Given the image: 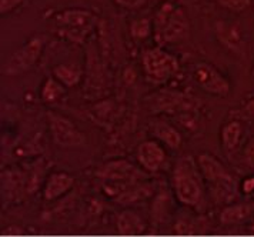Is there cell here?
Listing matches in <instances>:
<instances>
[{
	"instance_id": "cell-13",
	"label": "cell",
	"mask_w": 254,
	"mask_h": 237,
	"mask_svg": "<svg viewBox=\"0 0 254 237\" xmlns=\"http://www.w3.org/2000/svg\"><path fill=\"white\" fill-rule=\"evenodd\" d=\"M151 132L157 139H160L164 145H167L172 149H179L182 146V135L174 129L173 126H170L166 122H156L151 124Z\"/></svg>"
},
{
	"instance_id": "cell-18",
	"label": "cell",
	"mask_w": 254,
	"mask_h": 237,
	"mask_svg": "<svg viewBox=\"0 0 254 237\" xmlns=\"http://www.w3.org/2000/svg\"><path fill=\"white\" fill-rule=\"evenodd\" d=\"M62 93H63V89L59 86L58 81L49 78L45 83V86H43V89H42V99L47 103L56 102L62 96Z\"/></svg>"
},
{
	"instance_id": "cell-24",
	"label": "cell",
	"mask_w": 254,
	"mask_h": 237,
	"mask_svg": "<svg viewBox=\"0 0 254 237\" xmlns=\"http://www.w3.org/2000/svg\"><path fill=\"white\" fill-rule=\"evenodd\" d=\"M242 190L244 194H250L254 192V177H247L242 183Z\"/></svg>"
},
{
	"instance_id": "cell-19",
	"label": "cell",
	"mask_w": 254,
	"mask_h": 237,
	"mask_svg": "<svg viewBox=\"0 0 254 237\" xmlns=\"http://www.w3.org/2000/svg\"><path fill=\"white\" fill-rule=\"evenodd\" d=\"M151 30V24L149 19H139V20H134L131 23V27H130V32L131 36L136 37V39H146L149 37Z\"/></svg>"
},
{
	"instance_id": "cell-17",
	"label": "cell",
	"mask_w": 254,
	"mask_h": 237,
	"mask_svg": "<svg viewBox=\"0 0 254 237\" xmlns=\"http://www.w3.org/2000/svg\"><path fill=\"white\" fill-rule=\"evenodd\" d=\"M243 127L240 122L237 120H231L226 124L221 130V142H223V147L227 150H234L237 145L240 143L242 139Z\"/></svg>"
},
{
	"instance_id": "cell-2",
	"label": "cell",
	"mask_w": 254,
	"mask_h": 237,
	"mask_svg": "<svg viewBox=\"0 0 254 237\" xmlns=\"http://www.w3.org/2000/svg\"><path fill=\"white\" fill-rule=\"evenodd\" d=\"M173 186L177 199L186 206H197L201 200L203 189L196 166L190 158L177 161L173 173Z\"/></svg>"
},
{
	"instance_id": "cell-5",
	"label": "cell",
	"mask_w": 254,
	"mask_h": 237,
	"mask_svg": "<svg viewBox=\"0 0 254 237\" xmlns=\"http://www.w3.org/2000/svg\"><path fill=\"white\" fill-rule=\"evenodd\" d=\"M193 80L200 89L210 94L226 97L230 93V83L219 70L207 63H198L193 70Z\"/></svg>"
},
{
	"instance_id": "cell-7",
	"label": "cell",
	"mask_w": 254,
	"mask_h": 237,
	"mask_svg": "<svg viewBox=\"0 0 254 237\" xmlns=\"http://www.w3.org/2000/svg\"><path fill=\"white\" fill-rule=\"evenodd\" d=\"M49 124H50L53 140L59 146L76 147L84 143L83 133L77 130V127L69 119L59 114H49Z\"/></svg>"
},
{
	"instance_id": "cell-6",
	"label": "cell",
	"mask_w": 254,
	"mask_h": 237,
	"mask_svg": "<svg viewBox=\"0 0 254 237\" xmlns=\"http://www.w3.org/2000/svg\"><path fill=\"white\" fill-rule=\"evenodd\" d=\"M59 20L66 27V33L74 40H83L94 24L96 16L86 9H67L59 14Z\"/></svg>"
},
{
	"instance_id": "cell-11",
	"label": "cell",
	"mask_w": 254,
	"mask_h": 237,
	"mask_svg": "<svg viewBox=\"0 0 254 237\" xmlns=\"http://www.w3.org/2000/svg\"><path fill=\"white\" fill-rule=\"evenodd\" d=\"M74 179L70 176L69 173L64 171H59V173H53L46 181L45 186V199L46 200H55L59 199L62 194L69 192L73 187Z\"/></svg>"
},
{
	"instance_id": "cell-23",
	"label": "cell",
	"mask_w": 254,
	"mask_h": 237,
	"mask_svg": "<svg viewBox=\"0 0 254 237\" xmlns=\"http://www.w3.org/2000/svg\"><path fill=\"white\" fill-rule=\"evenodd\" d=\"M147 0H115V3L125 9H139Z\"/></svg>"
},
{
	"instance_id": "cell-1",
	"label": "cell",
	"mask_w": 254,
	"mask_h": 237,
	"mask_svg": "<svg viewBox=\"0 0 254 237\" xmlns=\"http://www.w3.org/2000/svg\"><path fill=\"white\" fill-rule=\"evenodd\" d=\"M190 32V24L182 6L166 1L154 16V37L160 46L174 43L186 39Z\"/></svg>"
},
{
	"instance_id": "cell-9",
	"label": "cell",
	"mask_w": 254,
	"mask_h": 237,
	"mask_svg": "<svg viewBox=\"0 0 254 237\" xmlns=\"http://www.w3.org/2000/svg\"><path fill=\"white\" fill-rule=\"evenodd\" d=\"M137 158L144 169L149 171H157L166 160V153L160 145H157L153 140H149L139 146Z\"/></svg>"
},
{
	"instance_id": "cell-25",
	"label": "cell",
	"mask_w": 254,
	"mask_h": 237,
	"mask_svg": "<svg viewBox=\"0 0 254 237\" xmlns=\"http://www.w3.org/2000/svg\"><path fill=\"white\" fill-rule=\"evenodd\" d=\"M246 113H249L250 116H254V99H252L250 102L246 104Z\"/></svg>"
},
{
	"instance_id": "cell-12",
	"label": "cell",
	"mask_w": 254,
	"mask_h": 237,
	"mask_svg": "<svg viewBox=\"0 0 254 237\" xmlns=\"http://www.w3.org/2000/svg\"><path fill=\"white\" fill-rule=\"evenodd\" d=\"M137 173L131 164H128L126 160H117V161H110L104 164L102 169L99 170V177L112 181H123L128 180Z\"/></svg>"
},
{
	"instance_id": "cell-22",
	"label": "cell",
	"mask_w": 254,
	"mask_h": 237,
	"mask_svg": "<svg viewBox=\"0 0 254 237\" xmlns=\"http://www.w3.org/2000/svg\"><path fill=\"white\" fill-rule=\"evenodd\" d=\"M243 160L246 163V166L249 167H254V137L246 145L244 152H243Z\"/></svg>"
},
{
	"instance_id": "cell-4",
	"label": "cell",
	"mask_w": 254,
	"mask_h": 237,
	"mask_svg": "<svg viewBox=\"0 0 254 237\" xmlns=\"http://www.w3.org/2000/svg\"><path fill=\"white\" fill-rule=\"evenodd\" d=\"M45 40L40 36H35L26 45H23L17 52H14L7 63L3 66V75L6 76H17L27 72L35 66L37 59L42 55Z\"/></svg>"
},
{
	"instance_id": "cell-3",
	"label": "cell",
	"mask_w": 254,
	"mask_h": 237,
	"mask_svg": "<svg viewBox=\"0 0 254 237\" xmlns=\"http://www.w3.org/2000/svg\"><path fill=\"white\" fill-rule=\"evenodd\" d=\"M143 69L150 80L164 81L179 72V62L162 47H154L143 55Z\"/></svg>"
},
{
	"instance_id": "cell-20",
	"label": "cell",
	"mask_w": 254,
	"mask_h": 237,
	"mask_svg": "<svg viewBox=\"0 0 254 237\" xmlns=\"http://www.w3.org/2000/svg\"><path fill=\"white\" fill-rule=\"evenodd\" d=\"M217 3L233 13H242L252 6V0H217Z\"/></svg>"
},
{
	"instance_id": "cell-15",
	"label": "cell",
	"mask_w": 254,
	"mask_h": 237,
	"mask_svg": "<svg viewBox=\"0 0 254 237\" xmlns=\"http://www.w3.org/2000/svg\"><path fill=\"white\" fill-rule=\"evenodd\" d=\"M117 229L122 235H139L143 233L144 225L137 213L126 210L120 213L117 219Z\"/></svg>"
},
{
	"instance_id": "cell-21",
	"label": "cell",
	"mask_w": 254,
	"mask_h": 237,
	"mask_svg": "<svg viewBox=\"0 0 254 237\" xmlns=\"http://www.w3.org/2000/svg\"><path fill=\"white\" fill-rule=\"evenodd\" d=\"M23 3L24 0H0V13L3 16L13 13L14 10H17Z\"/></svg>"
},
{
	"instance_id": "cell-8",
	"label": "cell",
	"mask_w": 254,
	"mask_h": 237,
	"mask_svg": "<svg viewBox=\"0 0 254 237\" xmlns=\"http://www.w3.org/2000/svg\"><path fill=\"white\" fill-rule=\"evenodd\" d=\"M198 166L201 170V174L204 176V179H207L211 183H219V184H231L230 173L226 170V167L220 163L216 158H213L211 155L203 153L198 156Z\"/></svg>"
},
{
	"instance_id": "cell-10",
	"label": "cell",
	"mask_w": 254,
	"mask_h": 237,
	"mask_svg": "<svg viewBox=\"0 0 254 237\" xmlns=\"http://www.w3.org/2000/svg\"><path fill=\"white\" fill-rule=\"evenodd\" d=\"M214 33L221 45L229 50H239L243 42V33L240 24L236 22L220 20L214 26Z\"/></svg>"
},
{
	"instance_id": "cell-16",
	"label": "cell",
	"mask_w": 254,
	"mask_h": 237,
	"mask_svg": "<svg viewBox=\"0 0 254 237\" xmlns=\"http://www.w3.org/2000/svg\"><path fill=\"white\" fill-rule=\"evenodd\" d=\"M55 76L58 78L59 81H62L64 86L67 87H73L76 86L81 78V69L80 66L74 65V63H69V65H58L53 69Z\"/></svg>"
},
{
	"instance_id": "cell-14",
	"label": "cell",
	"mask_w": 254,
	"mask_h": 237,
	"mask_svg": "<svg viewBox=\"0 0 254 237\" xmlns=\"http://www.w3.org/2000/svg\"><path fill=\"white\" fill-rule=\"evenodd\" d=\"M254 206L252 203H240L236 206H230L226 207L221 215H220V220L224 225H237V223H243L246 222L252 213H253Z\"/></svg>"
}]
</instances>
